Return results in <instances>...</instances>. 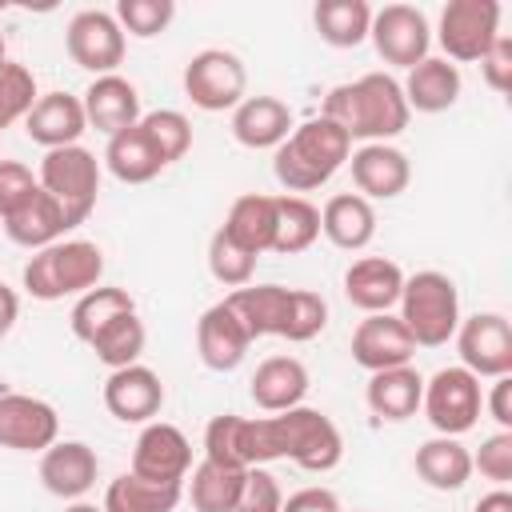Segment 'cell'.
Segmentation results:
<instances>
[{
  "instance_id": "cell-1",
  "label": "cell",
  "mask_w": 512,
  "mask_h": 512,
  "mask_svg": "<svg viewBox=\"0 0 512 512\" xmlns=\"http://www.w3.org/2000/svg\"><path fill=\"white\" fill-rule=\"evenodd\" d=\"M204 460L228 468H256L292 460L304 472H332L344 460V436L320 408H288L276 416H212L204 428Z\"/></svg>"
},
{
  "instance_id": "cell-2",
  "label": "cell",
  "mask_w": 512,
  "mask_h": 512,
  "mask_svg": "<svg viewBox=\"0 0 512 512\" xmlns=\"http://www.w3.org/2000/svg\"><path fill=\"white\" fill-rule=\"evenodd\" d=\"M324 120H332L336 128L348 132V140H364V144H388L392 136H400L408 128V104L400 92V80L388 72H364L360 80L336 84L324 96L320 108Z\"/></svg>"
},
{
  "instance_id": "cell-3",
  "label": "cell",
  "mask_w": 512,
  "mask_h": 512,
  "mask_svg": "<svg viewBox=\"0 0 512 512\" xmlns=\"http://www.w3.org/2000/svg\"><path fill=\"white\" fill-rule=\"evenodd\" d=\"M352 156V140L344 128H336L324 116H312L304 124L292 128V136L276 148L272 156V176L280 180V188L288 196L312 192L320 184H328Z\"/></svg>"
},
{
  "instance_id": "cell-4",
  "label": "cell",
  "mask_w": 512,
  "mask_h": 512,
  "mask_svg": "<svg viewBox=\"0 0 512 512\" xmlns=\"http://www.w3.org/2000/svg\"><path fill=\"white\" fill-rule=\"evenodd\" d=\"M104 276V252L92 240H56L24 264V292L32 300H64V296H84L100 284Z\"/></svg>"
},
{
  "instance_id": "cell-5",
  "label": "cell",
  "mask_w": 512,
  "mask_h": 512,
  "mask_svg": "<svg viewBox=\"0 0 512 512\" xmlns=\"http://www.w3.org/2000/svg\"><path fill=\"white\" fill-rule=\"evenodd\" d=\"M400 324L408 328L416 348H440L460 328V292L452 276L424 268L416 276H404L400 288Z\"/></svg>"
},
{
  "instance_id": "cell-6",
  "label": "cell",
  "mask_w": 512,
  "mask_h": 512,
  "mask_svg": "<svg viewBox=\"0 0 512 512\" xmlns=\"http://www.w3.org/2000/svg\"><path fill=\"white\" fill-rule=\"evenodd\" d=\"M36 180H40V188L64 208L68 228H80V224L92 216V208H96L100 160H96L88 148H80V144L52 148V152H44Z\"/></svg>"
},
{
  "instance_id": "cell-7",
  "label": "cell",
  "mask_w": 512,
  "mask_h": 512,
  "mask_svg": "<svg viewBox=\"0 0 512 512\" xmlns=\"http://www.w3.org/2000/svg\"><path fill=\"white\" fill-rule=\"evenodd\" d=\"M420 408H424L428 424H432L440 436H464V432L476 428V420H480V412H484L480 380H476L468 368L448 364V368H440L432 380H424Z\"/></svg>"
},
{
  "instance_id": "cell-8",
  "label": "cell",
  "mask_w": 512,
  "mask_h": 512,
  "mask_svg": "<svg viewBox=\"0 0 512 512\" xmlns=\"http://www.w3.org/2000/svg\"><path fill=\"white\" fill-rule=\"evenodd\" d=\"M248 92L244 60L228 48H204L184 64V96L200 112H224L236 108Z\"/></svg>"
},
{
  "instance_id": "cell-9",
  "label": "cell",
  "mask_w": 512,
  "mask_h": 512,
  "mask_svg": "<svg viewBox=\"0 0 512 512\" xmlns=\"http://www.w3.org/2000/svg\"><path fill=\"white\" fill-rule=\"evenodd\" d=\"M496 36H500V4L496 0H448L444 4L440 28H436L444 60L472 64L492 48Z\"/></svg>"
},
{
  "instance_id": "cell-10",
  "label": "cell",
  "mask_w": 512,
  "mask_h": 512,
  "mask_svg": "<svg viewBox=\"0 0 512 512\" xmlns=\"http://www.w3.org/2000/svg\"><path fill=\"white\" fill-rule=\"evenodd\" d=\"M64 48L72 56L76 68L92 72V76H112L124 60V28L116 24L112 12L104 8H84L68 20V32H64Z\"/></svg>"
},
{
  "instance_id": "cell-11",
  "label": "cell",
  "mask_w": 512,
  "mask_h": 512,
  "mask_svg": "<svg viewBox=\"0 0 512 512\" xmlns=\"http://www.w3.org/2000/svg\"><path fill=\"white\" fill-rule=\"evenodd\" d=\"M456 352H460V368H468L476 380L512 376V324L500 312H476L460 320Z\"/></svg>"
},
{
  "instance_id": "cell-12",
  "label": "cell",
  "mask_w": 512,
  "mask_h": 512,
  "mask_svg": "<svg viewBox=\"0 0 512 512\" xmlns=\"http://www.w3.org/2000/svg\"><path fill=\"white\" fill-rule=\"evenodd\" d=\"M368 40L376 44V56L392 68H416L428 48H432V28L428 16L412 4H384L380 12H372V28Z\"/></svg>"
},
{
  "instance_id": "cell-13",
  "label": "cell",
  "mask_w": 512,
  "mask_h": 512,
  "mask_svg": "<svg viewBox=\"0 0 512 512\" xmlns=\"http://www.w3.org/2000/svg\"><path fill=\"white\" fill-rule=\"evenodd\" d=\"M60 436V416L48 400L28 392H0V448L44 452Z\"/></svg>"
},
{
  "instance_id": "cell-14",
  "label": "cell",
  "mask_w": 512,
  "mask_h": 512,
  "mask_svg": "<svg viewBox=\"0 0 512 512\" xmlns=\"http://www.w3.org/2000/svg\"><path fill=\"white\" fill-rule=\"evenodd\" d=\"M188 468H192V444L176 424L152 420V424L140 428L128 472H136L144 480H156V484H184Z\"/></svg>"
},
{
  "instance_id": "cell-15",
  "label": "cell",
  "mask_w": 512,
  "mask_h": 512,
  "mask_svg": "<svg viewBox=\"0 0 512 512\" xmlns=\"http://www.w3.org/2000/svg\"><path fill=\"white\" fill-rule=\"evenodd\" d=\"M104 408L120 424H152L164 408V384L148 364L112 368L104 380Z\"/></svg>"
},
{
  "instance_id": "cell-16",
  "label": "cell",
  "mask_w": 512,
  "mask_h": 512,
  "mask_svg": "<svg viewBox=\"0 0 512 512\" xmlns=\"http://www.w3.org/2000/svg\"><path fill=\"white\" fill-rule=\"evenodd\" d=\"M412 356H416V344H412L408 328L400 324V316H392V312H372L352 332V360L368 376L384 372V368L412 364Z\"/></svg>"
},
{
  "instance_id": "cell-17",
  "label": "cell",
  "mask_w": 512,
  "mask_h": 512,
  "mask_svg": "<svg viewBox=\"0 0 512 512\" xmlns=\"http://www.w3.org/2000/svg\"><path fill=\"white\" fill-rule=\"evenodd\" d=\"M224 300L240 316V324L248 328L252 340H260V336H284L288 340L292 308H296V288H284V284H244V288H232Z\"/></svg>"
},
{
  "instance_id": "cell-18",
  "label": "cell",
  "mask_w": 512,
  "mask_h": 512,
  "mask_svg": "<svg viewBox=\"0 0 512 512\" xmlns=\"http://www.w3.org/2000/svg\"><path fill=\"white\" fill-rule=\"evenodd\" d=\"M248 348H252V336L240 324V316L228 308V300H220V304L200 312V320H196V352H200L204 368L232 372V368L244 364Z\"/></svg>"
},
{
  "instance_id": "cell-19",
  "label": "cell",
  "mask_w": 512,
  "mask_h": 512,
  "mask_svg": "<svg viewBox=\"0 0 512 512\" xmlns=\"http://www.w3.org/2000/svg\"><path fill=\"white\" fill-rule=\"evenodd\" d=\"M348 168L364 200H396L412 180V164L396 144H360L348 156Z\"/></svg>"
},
{
  "instance_id": "cell-20",
  "label": "cell",
  "mask_w": 512,
  "mask_h": 512,
  "mask_svg": "<svg viewBox=\"0 0 512 512\" xmlns=\"http://www.w3.org/2000/svg\"><path fill=\"white\" fill-rule=\"evenodd\" d=\"M24 132L44 152L80 144V136L88 132V116H84L80 96H72V92H44L32 104V112L24 116Z\"/></svg>"
},
{
  "instance_id": "cell-21",
  "label": "cell",
  "mask_w": 512,
  "mask_h": 512,
  "mask_svg": "<svg viewBox=\"0 0 512 512\" xmlns=\"http://www.w3.org/2000/svg\"><path fill=\"white\" fill-rule=\"evenodd\" d=\"M80 104H84L88 128H96V132H104V136H116V132H124V128H136L140 116H144V112H140V92H136V84L124 80L120 72L96 76V80L84 88Z\"/></svg>"
},
{
  "instance_id": "cell-22",
  "label": "cell",
  "mask_w": 512,
  "mask_h": 512,
  "mask_svg": "<svg viewBox=\"0 0 512 512\" xmlns=\"http://www.w3.org/2000/svg\"><path fill=\"white\" fill-rule=\"evenodd\" d=\"M100 460L84 440H56L40 452V484L60 500H80L96 484Z\"/></svg>"
},
{
  "instance_id": "cell-23",
  "label": "cell",
  "mask_w": 512,
  "mask_h": 512,
  "mask_svg": "<svg viewBox=\"0 0 512 512\" xmlns=\"http://www.w3.org/2000/svg\"><path fill=\"white\" fill-rule=\"evenodd\" d=\"M400 288H404V268L388 256H360L344 272V296L364 316L388 312L400 300Z\"/></svg>"
},
{
  "instance_id": "cell-24",
  "label": "cell",
  "mask_w": 512,
  "mask_h": 512,
  "mask_svg": "<svg viewBox=\"0 0 512 512\" xmlns=\"http://www.w3.org/2000/svg\"><path fill=\"white\" fill-rule=\"evenodd\" d=\"M308 368L304 360L296 356H268L256 364L252 380H248V392H252V404L260 412H288V408H300L304 396H308Z\"/></svg>"
},
{
  "instance_id": "cell-25",
  "label": "cell",
  "mask_w": 512,
  "mask_h": 512,
  "mask_svg": "<svg viewBox=\"0 0 512 512\" xmlns=\"http://www.w3.org/2000/svg\"><path fill=\"white\" fill-rule=\"evenodd\" d=\"M292 108L280 96H244L232 108V136L236 144L260 152V148H280L292 136Z\"/></svg>"
},
{
  "instance_id": "cell-26",
  "label": "cell",
  "mask_w": 512,
  "mask_h": 512,
  "mask_svg": "<svg viewBox=\"0 0 512 512\" xmlns=\"http://www.w3.org/2000/svg\"><path fill=\"white\" fill-rule=\"evenodd\" d=\"M460 68L444 56H424L416 68H408V80L400 84L408 112H448L460 100Z\"/></svg>"
},
{
  "instance_id": "cell-27",
  "label": "cell",
  "mask_w": 512,
  "mask_h": 512,
  "mask_svg": "<svg viewBox=\"0 0 512 512\" xmlns=\"http://www.w3.org/2000/svg\"><path fill=\"white\" fill-rule=\"evenodd\" d=\"M0 224H4V236H8L12 244L28 248V252H40V248L64 240V232H72L68 220H64V208H60L40 184H36V192H32L12 216H4Z\"/></svg>"
},
{
  "instance_id": "cell-28",
  "label": "cell",
  "mask_w": 512,
  "mask_h": 512,
  "mask_svg": "<svg viewBox=\"0 0 512 512\" xmlns=\"http://www.w3.org/2000/svg\"><path fill=\"white\" fill-rule=\"evenodd\" d=\"M420 396H424V376L412 364L372 372L368 376V388H364V400H368L372 416H380L388 424L412 420L420 412Z\"/></svg>"
},
{
  "instance_id": "cell-29",
  "label": "cell",
  "mask_w": 512,
  "mask_h": 512,
  "mask_svg": "<svg viewBox=\"0 0 512 512\" xmlns=\"http://www.w3.org/2000/svg\"><path fill=\"white\" fill-rule=\"evenodd\" d=\"M320 232L340 252H360L376 236V208L360 192H340L320 208Z\"/></svg>"
},
{
  "instance_id": "cell-30",
  "label": "cell",
  "mask_w": 512,
  "mask_h": 512,
  "mask_svg": "<svg viewBox=\"0 0 512 512\" xmlns=\"http://www.w3.org/2000/svg\"><path fill=\"white\" fill-rule=\"evenodd\" d=\"M244 252H252L256 260L264 252H272V240H276V196H264V192H244L232 200L224 224H220Z\"/></svg>"
},
{
  "instance_id": "cell-31",
  "label": "cell",
  "mask_w": 512,
  "mask_h": 512,
  "mask_svg": "<svg viewBox=\"0 0 512 512\" xmlns=\"http://www.w3.org/2000/svg\"><path fill=\"white\" fill-rule=\"evenodd\" d=\"M416 476L436 492H456L472 476V452L460 444V436H432L416 448L412 460Z\"/></svg>"
},
{
  "instance_id": "cell-32",
  "label": "cell",
  "mask_w": 512,
  "mask_h": 512,
  "mask_svg": "<svg viewBox=\"0 0 512 512\" xmlns=\"http://www.w3.org/2000/svg\"><path fill=\"white\" fill-rule=\"evenodd\" d=\"M104 164H108V172H112L120 184H148V180H156V176L168 168V164L160 160V152L152 148V140L140 132V124H136V128H124V132H116V136H108Z\"/></svg>"
},
{
  "instance_id": "cell-33",
  "label": "cell",
  "mask_w": 512,
  "mask_h": 512,
  "mask_svg": "<svg viewBox=\"0 0 512 512\" xmlns=\"http://www.w3.org/2000/svg\"><path fill=\"white\" fill-rule=\"evenodd\" d=\"M184 484H156L136 472H120L104 488V512H176Z\"/></svg>"
},
{
  "instance_id": "cell-34",
  "label": "cell",
  "mask_w": 512,
  "mask_h": 512,
  "mask_svg": "<svg viewBox=\"0 0 512 512\" xmlns=\"http://www.w3.org/2000/svg\"><path fill=\"white\" fill-rule=\"evenodd\" d=\"M312 24L324 44L332 48H356L368 40L372 28V8L368 0H320L312 8Z\"/></svg>"
},
{
  "instance_id": "cell-35",
  "label": "cell",
  "mask_w": 512,
  "mask_h": 512,
  "mask_svg": "<svg viewBox=\"0 0 512 512\" xmlns=\"http://www.w3.org/2000/svg\"><path fill=\"white\" fill-rule=\"evenodd\" d=\"M244 472H248V468H228V464L200 460V464L192 468V480H188V500H192V508H196V512H236Z\"/></svg>"
},
{
  "instance_id": "cell-36",
  "label": "cell",
  "mask_w": 512,
  "mask_h": 512,
  "mask_svg": "<svg viewBox=\"0 0 512 512\" xmlns=\"http://www.w3.org/2000/svg\"><path fill=\"white\" fill-rule=\"evenodd\" d=\"M320 236V208L304 196H276V240L272 252L296 256L308 252Z\"/></svg>"
},
{
  "instance_id": "cell-37",
  "label": "cell",
  "mask_w": 512,
  "mask_h": 512,
  "mask_svg": "<svg viewBox=\"0 0 512 512\" xmlns=\"http://www.w3.org/2000/svg\"><path fill=\"white\" fill-rule=\"evenodd\" d=\"M124 312H136V300L124 292V288H108V284H96L92 292H84V296H76V304H72V336L80 340V344H92V336L100 332V328H108L116 316H124Z\"/></svg>"
},
{
  "instance_id": "cell-38",
  "label": "cell",
  "mask_w": 512,
  "mask_h": 512,
  "mask_svg": "<svg viewBox=\"0 0 512 512\" xmlns=\"http://www.w3.org/2000/svg\"><path fill=\"white\" fill-rule=\"evenodd\" d=\"M144 344H148V332H144L140 312H124V316H116L108 328H100L88 348L96 352L100 364H108V368H128V364H140Z\"/></svg>"
},
{
  "instance_id": "cell-39",
  "label": "cell",
  "mask_w": 512,
  "mask_h": 512,
  "mask_svg": "<svg viewBox=\"0 0 512 512\" xmlns=\"http://www.w3.org/2000/svg\"><path fill=\"white\" fill-rule=\"evenodd\" d=\"M140 132L152 140V148L160 152L164 164H176L188 148H192V120L176 108H156L140 116Z\"/></svg>"
},
{
  "instance_id": "cell-40",
  "label": "cell",
  "mask_w": 512,
  "mask_h": 512,
  "mask_svg": "<svg viewBox=\"0 0 512 512\" xmlns=\"http://www.w3.org/2000/svg\"><path fill=\"white\" fill-rule=\"evenodd\" d=\"M208 272H212V280L224 284V288H244V284H252L256 256L244 252L224 228H216L212 240H208Z\"/></svg>"
},
{
  "instance_id": "cell-41",
  "label": "cell",
  "mask_w": 512,
  "mask_h": 512,
  "mask_svg": "<svg viewBox=\"0 0 512 512\" xmlns=\"http://www.w3.org/2000/svg\"><path fill=\"white\" fill-rule=\"evenodd\" d=\"M36 100H40V92H36L32 68H24L20 60H4L0 64V128L24 120Z\"/></svg>"
},
{
  "instance_id": "cell-42",
  "label": "cell",
  "mask_w": 512,
  "mask_h": 512,
  "mask_svg": "<svg viewBox=\"0 0 512 512\" xmlns=\"http://www.w3.org/2000/svg\"><path fill=\"white\" fill-rule=\"evenodd\" d=\"M112 16H116V24L124 28V36L152 40V36H160V32L172 24L176 4H172V0H120Z\"/></svg>"
},
{
  "instance_id": "cell-43",
  "label": "cell",
  "mask_w": 512,
  "mask_h": 512,
  "mask_svg": "<svg viewBox=\"0 0 512 512\" xmlns=\"http://www.w3.org/2000/svg\"><path fill=\"white\" fill-rule=\"evenodd\" d=\"M284 504V492H280V480L256 464L244 472V484H240V500H236V512H280Z\"/></svg>"
},
{
  "instance_id": "cell-44",
  "label": "cell",
  "mask_w": 512,
  "mask_h": 512,
  "mask_svg": "<svg viewBox=\"0 0 512 512\" xmlns=\"http://www.w3.org/2000/svg\"><path fill=\"white\" fill-rule=\"evenodd\" d=\"M472 472L504 488L512 480V432H492L488 440H480V452L472 456Z\"/></svg>"
},
{
  "instance_id": "cell-45",
  "label": "cell",
  "mask_w": 512,
  "mask_h": 512,
  "mask_svg": "<svg viewBox=\"0 0 512 512\" xmlns=\"http://www.w3.org/2000/svg\"><path fill=\"white\" fill-rule=\"evenodd\" d=\"M36 176H32V168L28 164H20V160H0V220L4 216H12L32 192H36Z\"/></svg>"
},
{
  "instance_id": "cell-46",
  "label": "cell",
  "mask_w": 512,
  "mask_h": 512,
  "mask_svg": "<svg viewBox=\"0 0 512 512\" xmlns=\"http://www.w3.org/2000/svg\"><path fill=\"white\" fill-rule=\"evenodd\" d=\"M480 72H484V84L492 88V92H508L512 88V40L500 32L496 40H492V48L480 56Z\"/></svg>"
},
{
  "instance_id": "cell-47",
  "label": "cell",
  "mask_w": 512,
  "mask_h": 512,
  "mask_svg": "<svg viewBox=\"0 0 512 512\" xmlns=\"http://www.w3.org/2000/svg\"><path fill=\"white\" fill-rule=\"evenodd\" d=\"M280 512H344V508H340V496H336L332 488L312 484V488L292 492V496L280 504Z\"/></svg>"
},
{
  "instance_id": "cell-48",
  "label": "cell",
  "mask_w": 512,
  "mask_h": 512,
  "mask_svg": "<svg viewBox=\"0 0 512 512\" xmlns=\"http://www.w3.org/2000/svg\"><path fill=\"white\" fill-rule=\"evenodd\" d=\"M484 408H488V416L496 420L500 432H512V376L492 380V392L484 396Z\"/></svg>"
},
{
  "instance_id": "cell-49",
  "label": "cell",
  "mask_w": 512,
  "mask_h": 512,
  "mask_svg": "<svg viewBox=\"0 0 512 512\" xmlns=\"http://www.w3.org/2000/svg\"><path fill=\"white\" fill-rule=\"evenodd\" d=\"M16 320H20V296H16V288H8V284L0 280V340L12 332Z\"/></svg>"
},
{
  "instance_id": "cell-50",
  "label": "cell",
  "mask_w": 512,
  "mask_h": 512,
  "mask_svg": "<svg viewBox=\"0 0 512 512\" xmlns=\"http://www.w3.org/2000/svg\"><path fill=\"white\" fill-rule=\"evenodd\" d=\"M472 512H512V492H508V488H492L488 496L476 500Z\"/></svg>"
},
{
  "instance_id": "cell-51",
  "label": "cell",
  "mask_w": 512,
  "mask_h": 512,
  "mask_svg": "<svg viewBox=\"0 0 512 512\" xmlns=\"http://www.w3.org/2000/svg\"><path fill=\"white\" fill-rule=\"evenodd\" d=\"M64 512H104V508H96V504H84V500H72Z\"/></svg>"
},
{
  "instance_id": "cell-52",
  "label": "cell",
  "mask_w": 512,
  "mask_h": 512,
  "mask_svg": "<svg viewBox=\"0 0 512 512\" xmlns=\"http://www.w3.org/2000/svg\"><path fill=\"white\" fill-rule=\"evenodd\" d=\"M4 60H8V52H4V36H0V64H4Z\"/></svg>"
},
{
  "instance_id": "cell-53",
  "label": "cell",
  "mask_w": 512,
  "mask_h": 512,
  "mask_svg": "<svg viewBox=\"0 0 512 512\" xmlns=\"http://www.w3.org/2000/svg\"><path fill=\"white\" fill-rule=\"evenodd\" d=\"M0 132H4V128H0Z\"/></svg>"
}]
</instances>
